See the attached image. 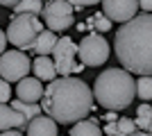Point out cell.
Instances as JSON below:
<instances>
[{
  "label": "cell",
  "mask_w": 152,
  "mask_h": 136,
  "mask_svg": "<svg viewBox=\"0 0 152 136\" xmlns=\"http://www.w3.org/2000/svg\"><path fill=\"white\" fill-rule=\"evenodd\" d=\"M93 89L80 77H59L45 86L41 97V109L55 123H77L93 109Z\"/></svg>",
  "instance_id": "cell-1"
},
{
  "label": "cell",
  "mask_w": 152,
  "mask_h": 136,
  "mask_svg": "<svg viewBox=\"0 0 152 136\" xmlns=\"http://www.w3.org/2000/svg\"><path fill=\"white\" fill-rule=\"evenodd\" d=\"M116 57L134 75H152V12L136 14L116 32Z\"/></svg>",
  "instance_id": "cell-2"
},
{
  "label": "cell",
  "mask_w": 152,
  "mask_h": 136,
  "mask_svg": "<svg viewBox=\"0 0 152 136\" xmlns=\"http://www.w3.org/2000/svg\"><path fill=\"white\" fill-rule=\"evenodd\" d=\"M136 82L125 68H104L95 77L93 97L109 111H123L134 102Z\"/></svg>",
  "instance_id": "cell-3"
},
{
  "label": "cell",
  "mask_w": 152,
  "mask_h": 136,
  "mask_svg": "<svg viewBox=\"0 0 152 136\" xmlns=\"http://www.w3.org/2000/svg\"><path fill=\"white\" fill-rule=\"evenodd\" d=\"M41 32H43V23L39 16L16 14V16H12L9 25H7V41L18 50H30Z\"/></svg>",
  "instance_id": "cell-4"
},
{
  "label": "cell",
  "mask_w": 152,
  "mask_h": 136,
  "mask_svg": "<svg viewBox=\"0 0 152 136\" xmlns=\"http://www.w3.org/2000/svg\"><path fill=\"white\" fill-rule=\"evenodd\" d=\"M109 41L98 32L86 34L80 45H77V55H80V61H82L86 68H95V66H102L109 59Z\"/></svg>",
  "instance_id": "cell-5"
},
{
  "label": "cell",
  "mask_w": 152,
  "mask_h": 136,
  "mask_svg": "<svg viewBox=\"0 0 152 136\" xmlns=\"http://www.w3.org/2000/svg\"><path fill=\"white\" fill-rule=\"evenodd\" d=\"M32 71V61L25 50H7L0 55V77L12 82H20Z\"/></svg>",
  "instance_id": "cell-6"
},
{
  "label": "cell",
  "mask_w": 152,
  "mask_h": 136,
  "mask_svg": "<svg viewBox=\"0 0 152 136\" xmlns=\"http://www.w3.org/2000/svg\"><path fill=\"white\" fill-rule=\"evenodd\" d=\"M73 14H75V9L68 0H48L43 5V20L48 30H52V32L68 30L73 25Z\"/></svg>",
  "instance_id": "cell-7"
},
{
  "label": "cell",
  "mask_w": 152,
  "mask_h": 136,
  "mask_svg": "<svg viewBox=\"0 0 152 136\" xmlns=\"http://www.w3.org/2000/svg\"><path fill=\"white\" fill-rule=\"evenodd\" d=\"M52 61L61 77L73 75V66L77 64V43L70 36H61L52 50Z\"/></svg>",
  "instance_id": "cell-8"
},
{
  "label": "cell",
  "mask_w": 152,
  "mask_h": 136,
  "mask_svg": "<svg viewBox=\"0 0 152 136\" xmlns=\"http://www.w3.org/2000/svg\"><path fill=\"white\" fill-rule=\"evenodd\" d=\"M139 12V0H102V14L111 23H127Z\"/></svg>",
  "instance_id": "cell-9"
},
{
  "label": "cell",
  "mask_w": 152,
  "mask_h": 136,
  "mask_svg": "<svg viewBox=\"0 0 152 136\" xmlns=\"http://www.w3.org/2000/svg\"><path fill=\"white\" fill-rule=\"evenodd\" d=\"M43 91L45 89L39 77H23L18 82V86H16V95L23 102H39L43 97Z\"/></svg>",
  "instance_id": "cell-10"
},
{
  "label": "cell",
  "mask_w": 152,
  "mask_h": 136,
  "mask_svg": "<svg viewBox=\"0 0 152 136\" xmlns=\"http://www.w3.org/2000/svg\"><path fill=\"white\" fill-rule=\"evenodd\" d=\"M25 125H27V120L18 109H14L9 102L0 104V132L20 129V127H25Z\"/></svg>",
  "instance_id": "cell-11"
},
{
  "label": "cell",
  "mask_w": 152,
  "mask_h": 136,
  "mask_svg": "<svg viewBox=\"0 0 152 136\" xmlns=\"http://www.w3.org/2000/svg\"><path fill=\"white\" fill-rule=\"evenodd\" d=\"M25 132H27V136H59L57 134V123L50 116H43V113L32 118L30 123L25 125Z\"/></svg>",
  "instance_id": "cell-12"
},
{
  "label": "cell",
  "mask_w": 152,
  "mask_h": 136,
  "mask_svg": "<svg viewBox=\"0 0 152 136\" xmlns=\"http://www.w3.org/2000/svg\"><path fill=\"white\" fill-rule=\"evenodd\" d=\"M57 41H59V36L52 32V30H43V32L37 36V41H34V45H32L30 50L34 52L37 57H48V55H52Z\"/></svg>",
  "instance_id": "cell-13"
},
{
  "label": "cell",
  "mask_w": 152,
  "mask_h": 136,
  "mask_svg": "<svg viewBox=\"0 0 152 136\" xmlns=\"http://www.w3.org/2000/svg\"><path fill=\"white\" fill-rule=\"evenodd\" d=\"M32 71H34V77H39L41 82L57 79V68H55V61L50 57H37L32 61Z\"/></svg>",
  "instance_id": "cell-14"
},
{
  "label": "cell",
  "mask_w": 152,
  "mask_h": 136,
  "mask_svg": "<svg viewBox=\"0 0 152 136\" xmlns=\"http://www.w3.org/2000/svg\"><path fill=\"white\" fill-rule=\"evenodd\" d=\"M68 136H102V129L95 118H84V120L73 123Z\"/></svg>",
  "instance_id": "cell-15"
},
{
  "label": "cell",
  "mask_w": 152,
  "mask_h": 136,
  "mask_svg": "<svg viewBox=\"0 0 152 136\" xmlns=\"http://www.w3.org/2000/svg\"><path fill=\"white\" fill-rule=\"evenodd\" d=\"M14 107V109H18L23 116H25V120L30 123L32 118H37V116H41L43 113V109H41V104H37V102H23V100H14V102H9Z\"/></svg>",
  "instance_id": "cell-16"
},
{
  "label": "cell",
  "mask_w": 152,
  "mask_h": 136,
  "mask_svg": "<svg viewBox=\"0 0 152 136\" xmlns=\"http://www.w3.org/2000/svg\"><path fill=\"white\" fill-rule=\"evenodd\" d=\"M134 123H136V129L150 132V127H152V104H139Z\"/></svg>",
  "instance_id": "cell-17"
},
{
  "label": "cell",
  "mask_w": 152,
  "mask_h": 136,
  "mask_svg": "<svg viewBox=\"0 0 152 136\" xmlns=\"http://www.w3.org/2000/svg\"><path fill=\"white\" fill-rule=\"evenodd\" d=\"M16 14H32V16H39L43 14V0H20L18 5L14 7ZM14 14V16H16Z\"/></svg>",
  "instance_id": "cell-18"
},
{
  "label": "cell",
  "mask_w": 152,
  "mask_h": 136,
  "mask_svg": "<svg viewBox=\"0 0 152 136\" xmlns=\"http://www.w3.org/2000/svg\"><path fill=\"white\" fill-rule=\"evenodd\" d=\"M111 25H114V23H111L104 14H95V16H91V18L86 20V30H91V32H109Z\"/></svg>",
  "instance_id": "cell-19"
},
{
  "label": "cell",
  "mask_w": 152,
  "mask_h": 136,
  "mask_svg": "<svg viewBox=\"0 0 152 136\" xmlns=\"http://www.w3.org/2000/svg\"><path fill=\"white\" fill-rule=\"evenodd\" d=\"M136 95H139L141 100H152V75H139Z\"/></svg>",
  "instance_id": "cell-20"
},
{
  "label": "cell",
  "mask_w": 152,
  "mask_h": 136,
  "mask_svg": "<svg viewBox=\"0 0 152 136\" xmlns=\"http://www.w3.org/2000/svg\"><path fill=\"white\" fill-rule=\"evenodd\" d=\"M136 132V123L132 118H118L116 120V136H129Z\"/></svg>",
  "instance_id": "cell-21"
},
{
  "label": "cell",
  "mask_w": 152,
  "mask_h": 136,
  "mask_svg": "<svg viewBox=\"0 0 152 136\" xmlns=\"http://www.w3.org/2000/svg\"><path fill=\"white\" fill-rule=\"evenodd\" d=\"M70 5H73V9H82V7H91V5H98V2H102V0H68Z\"/></svg>",
  "instance_id": "cell-22"
},
{
  "label": "cell",
  "mask_w": 152,
  "mask_h": 136,
  "mask_svg": "<svg viewBox=\"0 0 152 136\" xmlns=\"http://www.w3.org/2000/svg\"><path fill=\"white\" fill-rule=\"evenodd\" d=\"M139 7L143 9V12L150 14V12H152V0H139Z\"/></svg>",
  "instance_id": "cell-23"
},
{
  "label": "cell",
  "mask_w": 152,
  "mask_h": 136,
  "mask_svg": "<svg viewBox=\"0 0 152 136\" xmlns=\"http://www.w3.org/2000/svg\"><path fill=\"white\" fill-rule=\"evenodd\" d=\"M104 134L107 136H116V123H107L104 125Z\"/></svg>",
  "instance_id": "cell-24"
},
{
  "label": "cell",
  "mask_w": 152,
  "mask_h": 136,
  "mask_svg": "<svg viewBox=\"0 0 152 136\" xmlns=\"http://www.w3.org/2000/svg\"><path fill=\"white\" fill-rule=\"evenodd\" d=\"M5 48H7V32H2V30H0V55L5 52Z\"/></svg>",
  "instance_id": "cell-25"
},
{
  "label": "cell",
  "mask_w": 152,
  "mask_h": 136,
  "mask_svg": "<svg viewBox=\"0 0 152 136\" xmlns=\"http://www.w3.org/2000/svg\"><path fill=\"white\" fill-rule=\"evenodd\" d=\"M118 118H116V111H107L104 113V123H116Z\"/></svg>",
  "instance_id": "cell-26"
},
{
  "label": "cell",
  "mask_w": 152,
  "mask_h": 136,
  "mask_svg": "<svg viewBox=\"0 0 152 136\" xmlns=\"http://www.w3.org/2000/svg\"><path fill=\"white\" fill-rule=\"evenodd\" d=\"M18 2H20V0H0V5H2V7H16Z\"/></svg>",
  "instance_id": "cell-27"
},
{
  "label": "cell",
  "mask_w": 152,
  "mask_h": 136,
  "mask_svg": "<svg viewBox=\"0 0 152 136\" xmlns=\"http://www.w3.org/2000/svg\"><path fill=\"white\" fill-rule=\"evenodd\" d=\"M0 136H23L18 129H7V132H0Z\"/></svg>",
  "instance_id": "cell-28"
},
{
  "label": "cell",
  "mask_w": 152,
  "mask_h": 136,
  "mask_svg": "<svg viewBox=\"0 0 152 136\" xmlns=\"http://www.w3.org/2000/svg\"><path fill=\"white\" fill-rule=\"evenodd\" d=\"M84 68H86V66H84V64H82V61H77V64H75V66H73V73H75V75H77V73H82V71H84Z\"/></svg>",
  "instance_id": "cell-29"
},
{
  "label": "cell",
  "mask_w": 152,
  "mask_h": 136,
  "mask_svg": "<svg viewBox=\"0 0 152 136\" xmlns=\"http://www.w3.org/2000/svg\"><path fill=\"white\" fill-rule=\"evenodd\" d=\"M129 136H152L150 132H143V129H136L134 134H129Z\"/></svg>",
  "instance_id": "cell-30"
},
{
  "label": "cell",
  "mask_w": 152,
  "mask_h": 136,
  "mask_svg": "<svg viewBox=\"0 0 152 136\" xmlns=\"http://www.w3.org/2000/svg\"><path fill=\"white\" fill-rule=\"evenodd\" d=\"M150 129H152V127H150Z\"/></svg>",
  "instance_id": "cell-31"
}]
</instances>
